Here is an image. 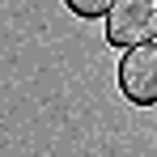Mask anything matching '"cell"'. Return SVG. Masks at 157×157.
<instances>
[{
    "label": "cell",
    "mask_w": 157,
    "mask_h": 157,
    "mask_svg": "<svg viewBox=\"0 0 157 157\" xmlns=\"http://www.w3.org/2000/svg\"><path fill=\"white\" fill-rule=\"evenodd\" d=\"M102 21H106V43L119 51L157 43V0H115Z\"/></svg>",
    "instance_id": "obj_1"
},
{
    "label": "cell",
    "mask_w": 157,
    "mask_h": 157,
    "mask_svg": "<svg viewBox=\"0 0 157 157\" xmlns=\"http://www.w3.org/2000/svg\"><path fill=\"white\" fill-rule=\"evenodd\" d=\"M119 89L132 106H157V43H140L123 51Z\"/></svg>",
    "instance_id": "obj_2"
},
{
    "label": "cell",
    "mask_w": 157,
    "mask_h": 157,
    "mask_svg": "<svg viewBox=\"0 0 157 157\" xmlns=\"http://www.w3.org/2000/svg\"><path fill=\"white\" fill-rule=\"evenodd\" d=\"M64 4H68V13H77V17H85V21H102L115 0H64Z\"/></svg>",
    "instance_id": "obj_3"
}]
</instances>
